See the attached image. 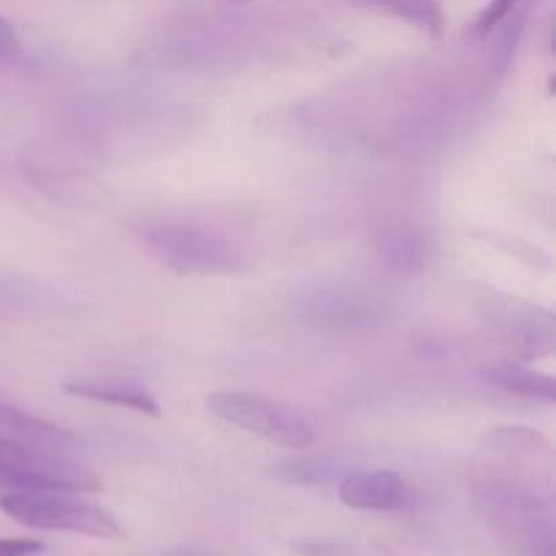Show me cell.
<instances>
[{
    "label": "cell",
    "instance_id": "obj_6",
    "mask_svg": "<svg viewBox=\"0 0 556 556\" xmlns=\"http://www.w3.org/2000/svg\"><path fill=\"white\" fill-rule=\"evenodd\" d=\"M337 492L342 505L353 510H402L410 503V486L391 470L351 472Z\"/></svg>",
    "mask_w": 556,
    "mask_h": 556
},
{
    "label": "cell",
    "instance_id": "obj_11",
    "mask_svg": "<svg viewBox=\"0 0 556 556\" xmlns=\"http://www.w3.org/2000/svg\"><path fill=\"white\" fill-rule=\"evenodd\" d=\"M489 383H494L497 389L508 391L516 396H532V400H556V380L552 375L538 372V369L527 367V364L516 362H500L492 369H486Z\"/></svg>",
    "mask_w": 556,
    "mask_h": 556
},
{
    "label": "cell",
    "instance_id": "obj_5",
    "mask_svg": "<svg viewBox=\"0 0 556 556\" xmlns=\"http://www.w3.org/2000/svg\"><path fill=\"white\" fill-rule=\"evenodd\" d=\"M483 514L514 552L554 556L552 514L535 497L516 489H492L483 500Z\"/></svg>",
    "mask_w": 556,
    "mask_h": 556
},
{
    "label": "cell",
    "instance_id": "obj_10",
    "mask_svg": "<svg viewBox=\"0 0 556 556\" xmlns=\"http://www.w3.org/2000/svg\"><path fill=\"white\" fill-rule=\"evenodd\" d=\"M0 429H9L16 440H25L30 445H41V448L60 451L63 445H74V438H71L65 429L54 427V424L43 421V418L30 416L22 407L9 405V402L0 400Z\"/></svg>",
    "mask_w": 556,
    "mask_h": 556
},
{
    "label": "cell",
    "instance_id": "obj_17",
    "mask_svg": "<svg viewBox=\"0 0 556 556\" xmlns=\"http://www.w3.org/2000/svg\"><path fill=\"white\" fill-rule=\"evenodd\" d=\"M231 3H242V0H231Z\"/></svg>",
    "mask_w": 556,
    "mask_h": 556
},
{
    "label": "cell",
    "instance_id": "obj_15",
    "mask_svg": "<svg viewBox=\"0 0 556 556\" xmlns=\"http://www.w3.org/2000/svg\"><path fill=\"white\" fill-rule=\"evenodd\" d=\"M22 52V41H20V33L14 30L9 20L0 16V60H14L20 58Z\"/></svg>",
    "mask_w": 556,
    "mask_h": 556
},
{
    "label": "cell",
    "instance_id": "obj_12",
    "mask_svg": "<svg viewBox=\"0 0 556 556\" xmlns=\"http://www.w3.org/2000/svg\"><path fill=\"white\" fill-rule=\"evenodd\" d=\"M353 3L383 11V14L407 22L429 36H440L445 27L443 0H353Z\"/></svg>",
    "mask_w": 556,
    "mask_h": 556
},
{
    "label": "cell",
    "instance_id": "obj_9",
    "mask_svg": "<svg viewBox=\"0 0 556 556\" xmlns=\"http://www.w3.org/2000/svg\"><path fill=\"white\" fill-rule=\"evenodd\" d=\"M380 258L400 271H418L429 258V244L418 228L396 223L378 233Z\"/></svg>",
    "mask_w": 556,
    "mask_h": 556
},
{
    "label": "cell",
    "instance_id": "obj_3",
    "mask_svg": "<svg viewBox=\"0 0 556 556\" xmlns=\"http://www.w3.org/2000/svg\"><path fill=\"white\" fill-rule=\"evenodd\" d=\"M144 242L177 275L210 277L242 269V253L233 242L195 223H155L144 231Z\"/></svg>",
    "mask_w": 556,
    "mask_h": 556
},
{
    "label": "cell",
    "instance_id": "obj_16",
    "mask_svg": "<svg viewBox=\"0 0 556 556\" xmlns=\"http://www.w3.org/2000/svg\"><path fill=\"white\" fill-rule=\"evenodd\" d=\"M182 556H204V554H193V552H190V554H182Z\"/></svg>",
    "mask_w": 556,
    "mask_h": 556
},
{
    "label": "cell",
    "instance_id": "obj_7",
    "mask_svg": "<svg viewBox=\"0 0 556 556\" xmlns=\"http://www.w3.org/2000/svg\"><path fill=\"white\" fill-rule=\"evenodd\" d=\"M65 394L81 396L90 402H103V405L114 407H128V410L144 413V416H161L155 396L144 391L136 383H125V380L114 378H79V380H65L63 383Z\"/></svg>",
    "mask_w": 556,
    "mask_h": 556
},
{
    "label": "cell",
    "instance_id": "obj_14",
    "mask_svg": "<svg viewBox=\"0 0 556 556\" xmlns=\"http://www.w3.org/2000/svg\"><path fill=\"white\" fill-rule=\"evenodd\" d=\"M41 552L43 543L33 538H0V556H38Z\"/></svg>",
    "mask_w": 556,
    "mask_h": 556
},
{
    "label": "cell",
    "instance_id": "obj_2",
    "mask_svg": "<svg viewBox=\"0 0 556 556\" xmlns=\"http://www.w3.org/2000/svg\"><path fill=\"white\" fill-rule=\"evenodd\" d=\"M0 510L30 530L74 532V535L123 541L125 530L106 508L65 497V492H5Z\"/></svg>",
    "mask_w": 556,
    "mask_h": 556
},
{
    "label": "cell",
    "instance_id": "obj_4",
    "mask_svg": "<svg viewBox=\"0 0 556 556\" xmlns=\"http://www.w3.org/2000/svg\"><path fill=\"white\" fill-rule=\"evenodd\" d=\"M0 489L5 492H98L101 481L58 451L0 434Z\"/></svg>",
    "mask_w": 556,
    "mask_h": 556
},
{
    "label": "cell",
    "instance_id": "obj_13",
    "mask_svg": "<svg viewBox=\"0 0 556 556\" xmlns=\"http://www.w3.org/2000/svg\"><path fill=\"white\" fill-rule=\"evenodd\" d=\"M519 3L521 0H489V3L481 9V14L476 16V22H472V36L486 38L489 33L497 30V27L508 20L510 11H514Z\"/></svg>",
    "mask_w": 556,
    "mask_h": 556
},
{
    "label": "cell",
    "instance_id": "obj_1",
    "mask_svg": "<svg viewBox=\"0 0 556 556\" xmlns=\"http://www.w3.org/2000/svg\"><path fill=\"white\" fill-rule=\"evenodd\" d=\"M206 407L212 416L242 432L255 434L266 443L282 445L291 451L313 448L318 440V429L309 421L307 413L288 402L269 400L264 394H250V391H212L206 396Z\"/></svg>",
    "mask_w": 556,
    "mask_h": 556
},
{
    "label": "cell",
    "instance_id": "obj_8",
    "mask_svg": "<svg viewBox=\"0 0 556 556\" xmlns=\"http://www.w3.org/2000/svg\"><path fill=\"white\" fill-rule=\"evenodd\" d=\"M304 315L315 320V324L329 326H364L378 318V313H375V307L367 299L348 296L342 291H315L307 299Z\"/></svg>",
    "mask_w": 556,
    "mask_h": 556
}]
</instances>
